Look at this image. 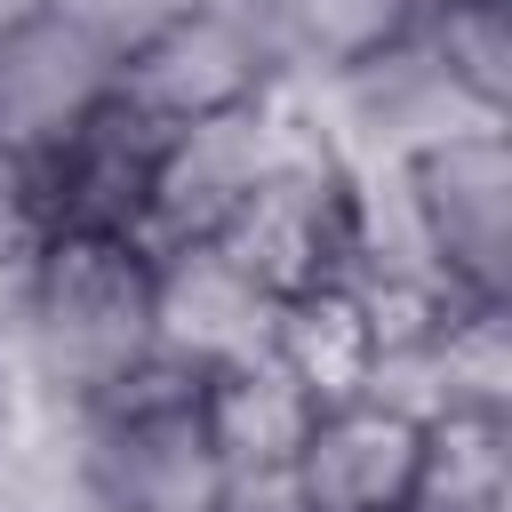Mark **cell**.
I'll return each instance as SVG.
<instances>
[{
  "instance_id": "1",
  "label": "cell",
  "mask_w": 512,
  "mask_h": 512,
  "mask_svg": "<svg viewBox=\"0 0 512 512\" xmlns=\"http://www.w3.org/2000/svg\"><path fill=\"white\" fill-rule=\"evenodd\" d=\"M144 344H152V256L104 232H48L24 280V368L88 408Z\"/></svg>"
},
{
  "instance_id": "2",
  "label": "cell",
  "mask_w": 512,
  "mask_h": 512,
  "mask_svg": "<svg viewBox=\"0 0 512 512\" xmlns=\"http://www.w3.org/2000/svg\"><path fill=\"white\" fill-rule=\"evenodd\" d=\"M264 80H272V56L240 0H184L176 16H160L144 40H128L112 56V96L128 112H144L152 128L232 112Z\"/></svg>"
},
{
  "instance_id": "3",
  "label": "cell",
  "mask_w": 512,
  "mask_h": 512,
  "mask_svg": "<svg viewBox=\"0 0 512 512\" xmlns=\"http://www.w3.org/2000/svg\"><path fill=\"white\" fill-rule=\"evenodd\" d=\"M216 248L264 296H296V288L344 280L352 272V168L336 160V144H296L240 200V216L216 232Z\"/></svg>"
},
{
  "instance_id": "4",
  "label": "cell",
  "mask_w": 512,
  "mask_h": 512,
  "mask_svg": "<svg viewBox=\"0 0 512 512\" xmlns=\"http://www.w3.org/2000/svg\"><path fill=\"white\" fill-rule=\"evenodd\" d=\"M160 136L144 112H128L120 96H104L48 160L24 168V208L40 232H104V240H136L152 216V160Z\"/></svg>"
},
{
  "instance_id": "5",
  "label": "cell",
  "mask_w": 512,
  "mask_h": 512,
  "mask_svg": "<svg viewBox=\"0 0 512 512\" xmlns=\"http://www.w3.org/2000/svg\"><path fill=\"white\" fill-rule=\"evenodd\" d=\"M424 232L464 296H504V248H512V152L504 128L448 136L408 160Z\"/></svg>"
},
{
  "instance_id": "6",
  "label": "cell",
  "mask_w": 512,
  "mask_h": 512,
  "mask_svg": "<svg viewBox=\"0 0 512 512\" xmlns=\"http://www.w3.org/2000/svg\"><path fill=\"white\" fill-rule=\"evenodd\" d=\"M112 96V48L64 16H24L0 32V152L16 168L48 160L96 104Z\"/></svg>"
},
{
  "instance_id": "7",
  "label": "cell",
  "mask_w": 512,
  "mask_h": 512,
  "mask_svg": "<svg viewBox=\"0 0 512 512\" xmlns=\"http://www.w3.org/2000/svg\"><path fill=\"white\" fill-rule=\"evenodd\" d=\"M272 320H280V296H264L216 240H184L152 256V344L184 352L192 368L224 376L240 360H264Z\"/></svg>"
},
{
  "instance_id": "8",
  "label": "cell",
  "mask_w": 512,
  "mask_h": 512,
  "mask_svg": "<svg viewBox=\"0 0 512 512\" xmlns=\"http://www.w3.org/2000/svg\"><path fill=\"white\" fill-rule=\"evenodd\" d=\"M424 472V432L376 400H336L312 416L288 480L304 512H400Z\"/></svg>"
},
{
  "instance_id": "9",
  "label": "cell",
  "mask_w": 512,
  "mask_h": 512,
  "mask_svg": "<svg viewBox=\"0 0 512 512\" xmlns=\"http://www.w3.org/2000/svg\"><path fill=\"white\" fill-rule=\"evenodd\" d=\"M312 416H320V400L272 352L208 376V392H200V424H208V448L224 464H296Z\"/></svg>"
},
{
  "instance_id": "10",
  "label": "cell",
  "mask_w": 512,
  "mask_h": 512,
  "mask_svg": "<svg viewBox=\"0 0 512 512\" xmlns=\"http://www.w3.org/2000/svg\"><path fill=\"white\" fill-rule=\"evenodd\" d=\"M272 360L320 400V408H336V400H352L360 392V376H368V360H376V336H368V312H360V296L344 288V280H320V288H296V296H280V320H272Z\"/></svg>"
},
{
  "instance_id": "11",
  "label": "cell",
  "mask_w": 512,
  "mask_h": 512,
  "mask_svg": "<svg viewBox=\"0 0 512 512\" xmlns=\"http://www.w3.org/2000/svg\"><path fill=\"white\" fill-rule=\"evenodd\" d=\"M184 0H48V16H64V24H80L88 40H104L112 56L128 48V40H144L160 16H176Z\"/></svg>"
},
{
  "instance_id": "12",
  "label": "cell",
  "mask_w": 512,
  "mask_h": 512,
  "mask_svg": "<svg viewBox=\"0 0 512 512\" xmlns=\"http://www.w3.org/2000/svg\"><path fill=\"white\" fill-rule=\"evenodd\" d=\"M400 512H448V504H432V496H408V504H400Z\"/></svg>"
}]
</instances>
